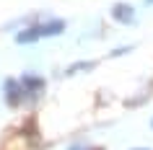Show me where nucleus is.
<instances>
[{"label":"nucleus","mask_w":153,"mask_h":150,"mask_svg":"<svg viewBox=\"0 0 153 150\" xmlns=\"http://www.w3.org/2000/svg\"><path fill=\"white\" fill-rule=\"evenodd\" d=\"M70 150H101V148H86V145H75V148H70Z\"/></svg>","instance_id":"39448f33"},{"label":"nucleus","mask_w":153,"mask_h":150,"mask_svg":"<svg viewBox=\"0 0 153 150\" xmlns=\"http://www.w3.org/2000/svg\"><path fill=\"white\" fill-rule=\"evenodd\" d=\"M65 31V21H49V24H42V26H31L16 36L21 44H29L34 39H44V36H55V34H62Z\"/></svg>","instance_id":"f257e3e1"},{"label":"nucleus","mask_w":153,"mask_h":150,"mask_svg":"<svg viewBox=\"0 0 153 150\" xmlns=\"http://www.w3.org/2000/svg\"><path fill=\"white\" fill-rule=\"evenodd\" d=\"M112 16L117 18V21H122V24H130L132 16H135V10H132V5H127V3H120V5L112 8Z\"/></svg>","instance_id":"20e7f679"},{"label":"nucleus","mask_w":153,"mask_h":150,"mask_svg":"<svg viewBox=\"0 0 153 150\" xmlns=\"http://www.w3.org/2000/svg\"><path fill=\"white\" fill-rule=\"evenodd\" d=\"M135 150H148V148H135Z\"/></svg>","instance_id":"0eeeda50"},{"label":"nucleus","mask_w":153,"mask_h":150,"mask_svg":"<svg viewBox=\"0 0 153 150\" xmlns=\"http://www.w3.org/2000/svg\"><path fill=\"white\" fill-rule=\"evenodd\" d=\"M145 3H148V5H153V0H145Z\"/></svg>","instance_id":"423d86ee"},{"label":"nucleus","mask_w":153,"mask_h":150,"mask_svg":"<svg viewBox=\"0 0 153 150\" xmlns=\"http://www.w3.org/2000/svg\"><path fill=\"white\" fill-rule=\"evenodd\" d=\"M24 86H21V80H5V98H8L10 106H16L21 98H24Z\"/></svg>","instance_id":"f03ea898"},{"label":"nucleus","mask_w":153,"mask_h":150,"mask_svg":"<svg viewBox=\"0 0 153 150\" xmlns=\"http://www.w3.org/2000/svg\"><path fill=\"white\" fill-rule=\"evenodd\" d=\"M151 127H153V119H151Z\"/></svg>","instance_id":"6e6552de"},{"label":"nucleus","mask_w":153,"mask_h":150,"mask_svg":"<svg viewBox=\"0 0 153 150\" xmlns=\"http://www.w3.org/2000/svg\"><path fill=\"white\" fill-rule=\"evenodd\" d=\"M21 86H24V93L26 96H36V93H42L44 80L36 78V75H24V78H21Z\"/></svg>","instance_id":"7ed1b4c3"}]
</instances>
